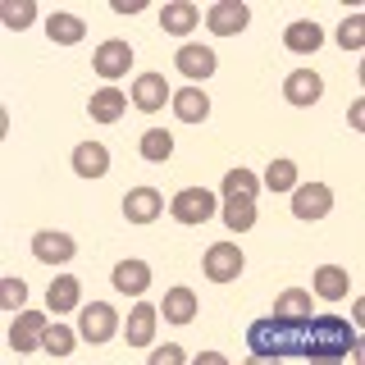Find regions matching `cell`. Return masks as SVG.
Segmentation results:
<instances>
[{
  "label": "cell",
  "instance_id": "6da1fadb",
  "mask_svg": "<svg viewBox=\"0 0 365 365\" xmlns=\"http://www.w3.org/2000/svg\"><path fill=\"white\" fill-rule=\"evenodd\" d=\"M247 347L251 356H306V361H342V356H356L361 342H356V329L351 319H338V315H269V319H256L247 329Z\"/></svg>",
  "mask_w": 365,
  "mask_h": 365
},
{
  "label": "cell",
  "instance_id": "7a4b0ae2",
  "mask_svg": "<svg viewBox=\"0 0 365 365\" xmlns=\"http://www.w3.org/2000/svg\"><path fill=\"white\" fill-rule=\"evenodd\" d=\"M174 220L178 224H205L215 220V192L210 187H182L174 197Z\"/></svg>",
  "mask_w": 365,
  "mask_h": 365
},
{
  "label": "cell",
  "instance_id": "3957f363",
  "mask_svg": "<svg viewBox=\"0 0 365 365\" xmlns=\"http://www.w3.org/2000/svg\"><path fill=\"white\" fill-rule=\"evenodd\" d=\"M91 68H96L101 78H123L133 68V46L128 41H119V37H110V41H101L96 46V55H91Z\"/></svg>",
  "mask_w": 365,
  "mask_h": 365
},
{
  "label": "cell",
  "instance_id": "277c9868",
  "mask_svg": "<svg viewBox=\"0 0 365 365\" xmlns=\"http://www.w3.org/2000/svg\"><path fill=\"white\" fill-rule=\"evenodd\" d=\"M329 210H334V192H329V182H302V187L292 192V215H297V220H324Z\"/></svg>",
  "mask_w": 365,
  "mask_h": 365
},
{
  "label": "cell",
  "instance_id": "5b68a950",
  "mask_svg": "<svg viewBox=\"0 0 365 365\" xmlns=\"http://www.w3.org/2000/svg\"><path fill=\"white\" fill-rule=\"evenodd\" d=\"M205 279L210 283H233L237 274H242V251H237L233 242H215L210 251H205Z\"/></svg>",
  "mask_w": 365,
  "mask_h": 365
},
{
  "label": "cell",
  "instance_id": "8992f818",
  "mask_svg": "<svg viewBox=\"0 0 365 365\" xmlns=\"http://www.w3.org/2000/svg\"><path fill=\"white\" fill-rule=\"evenodd\" d=\"M78 329H83L87 342H110L114 329H119V311H114L110 302H91V306H83V319H78Z\"/></svg>",
  "mask_w": 365,
  "mask_h": 365
},
{
  "label": "cell",
  "instance_id": "52a82bcc",
  "mask_svg": "<svg viewBox=\"0 0 365 365\" xmlns=\"http://www.w3.org/2000/svg\"><path fill=\"white\" fill-rule=\"evenodd\" d=\"M205 23H210L215 37H233V32H242L251 23V9L242 5V0H220V5L205 14Z\"/></svg>",
  "mask_w": 365,
  "mask_h": 365
},
{
  "label": "cell",
  "instance_id": "ba28073f",
  "mask_svg": "<svg viewBox=\"0 0 365 365\" xmlns=\"http://www.w3.org/2000/svg\"><path fill=\"white\" fill-rule=\"evenodd\" d=\"M319 91H324V78H319L315 68H297V73H288V83H283V96H288L292 106H315Z\"/></svg>",
  "mask_w": 365,
  "mask_h": 365
},
{
  "label": "cell",
  "instance_id": "9c48e42d",
  "mask_svg": "<svg viewBox=\"0 0 365 365\" xmlns=\"http://www.w3.org/2000/svg\"><path fill=\"white\" fill-rule=\"evenodd\" d=\"M160 210H165V197H160L155 187H137V192L123 197V215H128L133 224H151V220H160Z\"/></svg>",
  "mask_w": 365,
  "mask_h": 365
},
{
  "label": "cell",
  "instance_id": "30bf717a",
  "mask_svg": "<svg viewBox=\"0 0 365 365\" xmlns=\"http://www.w3.org/2000/svg\"><path fill=\"white\" fill-rule=\"evenodd\" d=\"M41 338H46V319H41V311H23V315L14 319V329H9V347H14V351H32Z\"/></svg>",
  "mask_w": 365,
  "mask_h": 365
},
{
  "label": "cell",
  "instance_id": "8fae6325",
  "mask_svg": "<svg viewBox=\"0 0 365 365\" xmlns=\"http://www.w3.org/2000/svg\"><path fill=\"white\" fill-rule=\"evenodd\" d=\"M133 101H137V110H165V101H169V87H165V78L160 73H137V83H133Z\"/></svg>",
  "mask_w": 365,
  "mask_h": 365
},
{
  "label": "cell",
  "instance_id": "7c38bea8",
  "mask_svg": "<svg viewBox=\"0 0 365 365\" xmlns=\"http://www.w3.org/2000/svg\"><path fill=\"white\" fill-rule=\"evenodd\" d=\"M73 174H83V178H101V174H110V151L101 142H83V146H73Z\"/></svg>",
  "mask_w": 365,
  "mask_h": 365
},
{
  "label": "cell",
  "instance_id": "4fadbf2b",
  "mask_svg": "<svg viewBox=\"0 0 365 365\" xmlns=\"http://www.w3.org/2000/svg\"><path fill=\"white\" fill-rule=\"evenodd\" d=\"M146 283H151V265H146V260H119V265H114V288L119 292L142 297Z\"/></svg>",
  "mask_w": 365,
  "mask_h": 365
},
{
  "label": "cell",
  "instance_id": "5bb4252c",
  "mask_svg": "<svg viewBox=\"0 0 365 365\" xmlns=\"http://www.w3.org/2000/svg\"><path fill=\"white\" fill-rule=\"evenodd\" d=\"M32 256L46 260V265H60V260L78 256V247H73V237H64V233H37L32 237Z\"/></svg>",
  "mask_w": 365,
  "mask_h": 365
},
{
  "label": "cell",
  "instance_id": "9a60e30c",
  "mask_svg": "<svg viewBox=\"0 0 365 365\" xmlns=\"http://www.w3.org/2000/svg\"><path fill=\"white\" fill-rule=\"evenodd\" d=\"M283 41H288V51H297V55H311V51H319V46H324V28H319V23H311V19L288 23Z\"/></svg>",
  "mask_w": 365,
  "mask_h": 365
},
{
  "label": "cell",
  "instance_id": "2e32d148",
  "mask_svg": "<svg viewBox=\"0 0 365 365\" xmlns=\"http://www.w3.org/2000/svg\"><path fill=\"white\" fill-rule=\"evenodd\" d=\"M178 73H187V78H210L215 73V51L210 46H182L178 51Z\"/></svg>",
  "mask_w": 365,
  "mask_h": 365
},
{
  "label": "cell",
  "instance_id": "e0dca14e",
  "mask_svg": "<svg viewBox=\"0 0 365 365\" xmlns=\"http://www.w3.org/2000/svg\"><path fill=\"white\" fill-rule=\"evenodd\" d=\"M87 110H91V119H96V123H114L123 110H128V96H123L119 87H101L96 96H91Z\"/></svg>",
  "mask_w": 365,
  "mask_h": 365
},
{
  "label": "cell",
  "instance_id": "ac0fdd59",
  "mask_svg": "<svg viewBox=\"0 0 365 365\" xmlns=\"http://www.w3.org/2000/svg\"><path fill=\"white\" fill-rule=\"evenodd\" d=\"M165 319L169 324H192V319H197V292L192 288H169L165 292Z\"/></svg>",
  "mask_w": 365,
  "mask_h": 365
},
{
  "label": "cell",
  "instance_id": "d6986e66",
  "mask_svg": "<svg viewBox=\"0 0 365 365\" xmlns=\"http://www.w3.org/2000/svg\"><path fill=\"white\" fill-rule=\"evenodd\" d=\"M46 37L60 41V46H78L87 37V23L78 14H51V19H46Z\"/></svg>",
  "mask_w": 365,
  "mask_h": 365
},
{
  "label": "cell",
  "instance_id": "ffe728a7",
  "mask_svg": "<svg viewBox=\"0 0 365 365\" xmlns=\"http://www.w3.org/2000/svg\"><path fill=\"white\" fill-rule=\"evenodd\" d=\"M123 338H128L133 347H146V342L155 338V311L146 302H137L128 311V329H123Z\"/></svg>",
  "mask_w": 365,
  "mask_h": 365
},
{
  "label": "cell",
  "instance_id": "44dd1931",
  "mask_svg": "<svg viewBox=\"0 0 365 365\" xmlns=\"http://www.w3.org/2000/svg\"><path fill=\"white\" fill-rule=\"evenodd\" d=\"M174 114L182 123H201L205 114H210V96H205L201 87H182L178 96H174Z\"/></svg>",
  "mask_w": 365,
  "mask_h": 365
},
{
  "label": "cell",
  "instance_id": "7402d4cb",
  "mask_svg": "<svg viewBox=\"0 0 365 365\" xmlns=\"http://www.w3.org/2000/svg\"><path fill=\"white\" fill-rule=\"evenodd\" d=\"M197 5H187V0H174V5L160 9V23H165V32H174V37H187L192 28H197Z\"/></svg>",
  "mask_w": 365,
  "mask_h": 365
},
{
  "label": "cell",
  "instance_id": "603a6c76",
  "mask_svg": "<svg viewBox=\"0 0 365 365\" xmlns=\"http://www.w3.org/2000/svg\"><path fill=\"white\" fill-rule=\"evenodd\" d=\"M224 224L233 233H247L256 224V197H224Z\"/></svg>",
  "mask_w": 365,
  "mask_h": 365
},
{
  "label": "cell",
  "instance_id": "cb8c5ba5",
  "mask_svg": "<svg viewBox=\"0 0 365 365\" xmlns=\"http://www.w3.org/2000/svg\"><path fill=\"white\" fill-rule=\"evenodd\" d=\"M78 292H83V288H78L73 274H60V279L51 283V292H46V306H51L55 315H64V311H73V306H78Z\"/></svg>",
  "mask_w": 365,
  "mask_h": 365
},
{
  "label": "cell",
  "instance_id": "d4e9b609",
  "mask_svg": "<svg viewBox=\"0 0 365 365\" xmlns=\"http://www.w3.org/2000/svg\"><path fill=\"white\" fill-rule=\"evenodd\" d=\"M315 292L324 297V302H338V297H347V269L319 265V269H315Z\"/></svg>",
  "mask_w": 365,
  "mask_h": 365
},
{
  "label": "cell",
  "instance_id": "484cf974",
  "mask_svg": "<svg viewBox=\"0 0 365 365\" xmlns=\"http://www.w3.org/2000/svg\"><path fill=\"white\" fill-rule=\"evenodd\" d=\"M0 19H5V28H28V23H37V0H5Z\"/></svg>",
  "mask_w": 365,
  "mask_h": 365
},
{
  "label": "cell",
  "instance_id": "4316f807",
  "mask_svg": "<svg viewBox=\"0 0 365 365\" xmlns=\"http://www.w3.org/2000/svg\"><path fill=\"white\" fill-rule=\"evenodd\" d=\"M260 182H265V187H274V192H292V182H297V165H292V160H274Z\"/></svg>",
  "mask_w": 365,
  "mask_h": 365
},
{
  "label": "cell",
  "instance_id": "83f0119b",
  "mask_svg": "<svg viewBox=\"0 0 365 365\" xmlns=\"http://www.w3.org/2000/svg\"><path fill=\"white\" fill-rule=\"evenodd\" d=\"M220 187H224V197H256V174L251 169H228Z\"/></svg>",
  "mask_w": 365,
  "mask_h": 365
},
{
  "label": "cell",
  "instance_id": "f1b7e54d",
  "mask_svg": "<svg viewBox=\"0 0 365 365\" xmlns=\"http://www.w3.org/2000/svg\"><path fill=\"white\" fill-rule=\"evenodd\" d=\"M169 151H174V137H169L165 128H151V133L142 137V155L155 160V165H160V160H169Z\"/></svg>",
  "mask_w": 365,
  "mask_h": 365
},
{
  "label": "cell",
  "instance_id": "f546056e",
  "mask_svg": "<svg viewBox=\"0 0 365 365\" xmlns=\"http://www.w3.org/2000/svg\"><path fill=\"white\" fill-rule=\"evenodd\" d=\"M41 347L51 351V356H68V351H73V329H64V324H46Z\"/></svg>",
  "mask_w": 365,
  "mask_h": 365
},
{
  "label": "cell",
  "instance_id": "4dcf8cb0",
  "mask_svg": "<svg viewBox=\"0 0 365 365\" xmlns=\"http://www.w3.org/2000/svg\"><path fill=\"white\" fill-rule=\"evenodd\" d=\"M338 46H342V51H361V46H365V19H361V14L342 19V28H338Z\"/></svg>",
  "mask_w": 365,
  "mask_h": 365
},
{
  "label": "cell",
  "instance_id": "1f68e13d",
  "mask_svg": "<svg viewBox=\"0 0 365 365\" xmlns=\"http://www.w3.org/2000/svg\"><path fill=\"white\" fill-rule=\"evenodd\" d=\"M274 315H311V292H302V288L283 292L279 306H274Z\"/></svg>",
  "mask_w": 365,
  "mask_h": 365
},
{
  "label": "cell",
  "instance_id": "d6a6232c",
  "mask_svg": "<svg viewBox=\"0 0 365 365\" xmlns=\"http://www.w3.org/2000/svg\"><path fill=\"white\" fill-rule=\"evenodd\" d=\"M23 297H28V288H23V279H5L0 283V306H9V311H19Z\"/></svg>",
  "mask_w": 365,
  "mask_h": 365
},
{
  "label": "cell",
  "instance_id": "836d02e7",
  "mask_svg": "<svg viewBox=\"0 0 365 365\" xmlns=\"http://www.w3.org/2000/svg\"><path fill=\"white\" fill-rule=\"evenodd\" d=\"M151 361H155V365H178V361H182V347H155Z\"/></svg>",
  "mask_w": 365,
  "mask_h": 365
},
{
  "label": "cell",
  "instance_id": "e575fe53",
  "mask_svg": "<svg viewBox=\"0 0 365 365\" xmlns=\"http://www.w3.org/2000/svg\"><path fill=\"white\" fill-rule=\"evenodd\" d=\"M347 123H351V128H365V101H351V110H347Z\"/></svg>",
  "mask_w": 365,
  "mask_h": 365
},
{
  "label": "cell",
  "instance_id": "d590c367",
  "mask_svg": "<svg viewBox=\"0 0 365 365\" xmlns=\"http://www.w3.org/2000/svg\"><path fill=\"white\" fill-rule=\"evenodd\" d=\"M114 9H119V14H137V9H142V0H119Z\"/></svg>",
  "mask_w": 365,
  "mask_h": 365
},
{
  "label": "cell",
  "instance_id": "8d00e7d4",
  "mask_svg": "<svg viewBox=\"0 0 365 365\" xmlns=\"http://www.w3.org/2000/svg\"><path fill=\"white\" fill-rule=\"evenodd\" d=\"M197 361H201V365H224V356H220V351H201Z\"/></svg>",
  "mask_w": 365,
  "mask_h": 365
}]
</instances>
